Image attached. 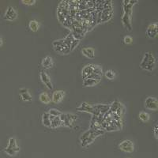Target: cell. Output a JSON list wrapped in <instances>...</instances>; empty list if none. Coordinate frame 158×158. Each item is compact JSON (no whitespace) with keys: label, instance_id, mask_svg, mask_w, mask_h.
I'll list each match as a JSON object with an SVG mask.
<instances>
[{"label":"cell","instance_id":"obj_24","mask_svg":"<svg viewBox=\"0 0 158 158\" xmlns=\"http://www.w3.org/2000/svg\"><path fill=\"white\" fill-rule=\"evenodd\" d=\"M51 115L54 117H59L61 115L62 112L61 111H59V110L57 109H55V108H52V109H50L48 111Z\"/></svg>","mask_w":158,"mask_h":158},{"label":"cell","instance_id":"obj_1","mask_svg":"<svg viewBox=\"0 0 158 158\" xmlns=\"http://www.w3.org/2000/svg\"><path fill=\"white\" fill-rule=\"evenodd\" d=\"M74 38L73 35L69 34L65 39L55 40L52 43L54 50L60 55H67L71 51V44Z\"/></svg>","mask_w":158,"mask_h":158},{"label":"cell","instance_id":"obj_4","mask_svg":"<svg viewBox=\"0 0 158 158\" xmlns=\"http://www.w3.org/2000/svg\"><path fill=\"white\" fill-rule=\"evenodd\" d=\"M156 67V59L153 52H148L145 53L140 63V67L142 70L147 71H153Z\"/></svg>","mask_w":158,"mask_h":158},{"label":"cell","instance_id":"obj_5","mask_svg":"<svg viewBox=\"0 0 158 158\" xmlns=\"http://www.w3.org/2000/svg\"><path fill=\"white\" fill-rule=\"evenodd\" d=\"M20 146H18V140L15 138H10L6 147L3 149V152L10 156H16L19 153Z\"/></svg>","mask_w":158,"mask_h":158},{"label":"cell","instance_id":"obj_19","mask_svg":"<svg viewBox=\"0 0 158 158\" xmlns=\"http://www.w3.org/2000/svg\"><path fill=\"white\" fill-rule=\"evenodd\" d=\"M101 81V80H98V79L86 78L83 80V85H84V86L85 87H92L98 84Z\"/></svg>","mask_w":158,"mask_h":158},{"label":"cell","instance_id":"obj_26","mask_svg":"<svg viewBox=\"0 0 158 158\" xmlns=\"http://www.w3.org/2000/svg\"><path fill=\"white\" fill-rule=\"evenodd\" d=\"M123 43L126 44H132L133 43V39H132V37L130 36H124Z\"/></svg>","mask_w":158,"mask_h":158},{"label":"cell","instance_id":"obj_25","mask_svg":"<svg viewBox=\"0 0 158 158\" xmlns=\"http://www.w3.org/2000/svg\"><path fill=\"white\" fill-rule=\"evenodd\" d=\"M21 2H22L23 5H25V6H32V5H34L35 3L36 2V0H22L21 1Z\"/></svg>","mask_w":158,"mask_h":158},{"label":"cell","instance_id":"obj_18","mask_svg":"<svg viewBox=\"0 0 158 158\" xmlns=\"http://www.w3.org/2000/svg\"><path fill=\"white\" fill-rule=\"evenodd\" d=\"M39 99H40V102H41L42 104H50L51 102H52V97L49 96L48 94L45 93V92H44V93H41V94H40Z\"/></svg>","mask_w":158,"mask_h":158},{"label":"cell","instance_id":"obj_11","mask_svg":"<svg viewBox=\"0 0 158 158\" xmlns=\"http://www.w3.org/2000/svg\"><path fill=\"white\" fill-rule=\"evenodd\" d=\"M66 93L63 90H56L55 91L52 96V101L55 104H59L63 101L65 98Z\"/></svg>","mask_w":158,"mask_h":158},{"label":"cell","instance_id":"obj_22","mask_svg":"<svg viewBox=\"0 0 158 158\" xmlns=\"http://www.w3.org/2000/svg\"><path fill=\"white\" fill-rule=\"evenodd\" d=\"M104 76L106 77L107 79L111 81V80H114L116 77V74H115V72L112 70H108L105 71L104 73Z\"/></svg>","mask_w":158,"mask_h":158},{"label":"cell","instance_id":"obj_9","mask_svg":"<svg viewBox=\"0 0 158 158\" xmlns=\"http://www.w3.org/2000/svg\"><path fill=\"white\" fill-rule=\"evenodd\" d=\"M3 18L6 21H10V22H12V21H15V20L17 19V18H18V13H17L16 10L13 7V6H9L6 8V10Z\"/></svg>","mask_w":158,"mask_h":158},{"label":"cell","instance_id":"obj_20","mask_svg":"<svg viewBox=\"0 0 158 158\" xmlns=\"http://www.w3.org/2000/svg\"><path fill=\"white\" fill-rule=\"evenodd\" d=\"M42 123L44 126L51 128V118L48 112H45L42 115Z\"/></svg>","mask_w":158,"mask_h":158},{"label":"cell","instance_id":"obj_21","mask_svg":"<svg viewBox=\"0 0 158 158\" xmlns=\"http://www.w3.org/2000/svg\"><path fill=\"white\" fill-rule=\"evenodd\" d=\"M40 25L36 20H32L29 22V28L32 32H37L40 29Z\"/></svg>","mask_w":158,"mask_h":158},{"label":"cell","instance_id":"obj_17","mask_svg":"<svg viewBox=\"0 0 158 158\" xmlns=\"http://www.w3.org/2000/svg\"><path fill=\"white\" fill-rule=\"evenodd\" d=\"M50 115V114H49ZM51 118V128H57L62 127V122L60 120V117H54L50 115Z\"/></svg>","mask_w":158,"mask_h":158},{"label":"cell","instance_id":"obj_13","mask_svg":"<svg viewBox=\"0 0 158 158\" xmlns=\"http://www.w3.org/2000/svg\"><path fill=\"white\" fill-rule=\"evenodd\" d=\"M157 32H158V26L157 23H153L148 26L147 29H146V34L151 39L156 37L157 36Z\"/></svg>","mask_w":158,"mask_h":158},{"label":"cell","instance_id":"obj_7","mask_svg":"<svg viewBox=\"0 0 158 158\" xmlns=\"http://www.w3.org/2000/svg\"><path fill=\"white\" fill-rule=\"evenodd\" d=\"M118 149L125 153H131L135 151V144L129 139H125L118 144Z\"/></svg>","mask_w":158,"mask_h":158},{"label":"cell","instance_id":"obj_15","mask_svg":"<svg viewBox=\"0 0 158 158\" xmlns=\"http://www.w3.org/2000/svg\"><path fill=\"white\" fill-rule=\"evenodd\" d=\"M53 66H54V62H53V59L51 56H47L43 58L41 61V67L43 68L48 70V69L52 68Z\"/></svg>","mask_w":158,"mask_h":158},{"label":"cell","instance_id":"obj_28","mask_svg":"<svg viewBox=\"0 0 158 158\" xmlns=\"http://www.w3.org/2000/svg\"><path fill=\"white\" fill-rule=\"evenodd\" d=\"M2 44H3V39H2V36H0V47L2 46Z\"/></svg>","mask_w":158,"mask_h":158},{"label":"cell","instance_id":"obj_23","mask_svg":"<svg viewBox=\"0 0 158 158\" xmlns=\"http://www.w3.org/2000/svg\"><path fill=\"white\" fill-rule=\"evenodd\" d=\"M138 117L140 118V120L143 123L148 122L149 120V118H150L149 113L146 112V111H141L139 115H138Z\"/></svg>","mask_w":158,"mask_h":158},{"label":"cell","instance_id":"obj_27","mask_svg":"<svg viewBox=\"0 0 158 158\" xmlns=\"http://www.w3.org/2000/svg\"><path fill=\"white\" fill-rule=\"evenodd\" d=\"M157 129H158V127H157V124H155V126L153 127V135H154L155 138L156 139H158V135H157Z\"/></svg>","mask_w":158,"mask_h":158},{"label":"cell","instance_id":"obj_10","mask_svg":"<svg viewBox=\"0 0 158 158\" xmlns=\"http://www.w3.org/2000/svg\"><path fill=\"white\" fill-rule=\"evenodd\" d=\"M40 78L48 89H53V85H52V81H51V77H49V75L46 72L44 71V70H41L40 72Z\"/></svg>","mask_w":158,"mask_h":158},{"label":"cell","instance_id":"obj_16","mask_svg":"<svg viewBox=\"0 0 158 158\" xmlns=\"http://www.w3.org/2000/svg\"><path fill=\"white\" fill-rule=\"evenodd\" d=\"M83 56L89 59H94L95 58V50L93 48H84L81 50Z\"/></svg>","mask_w":158,"mask_h":158},{"label":"cell","instance_id":"obj_14","mask_svg":"<svg viewBox=\"0 0 158 158\" xmlns=\"http://www.w3.org/2000/svg\"><path fill=\"white\" fill-rule=\"evenodd\" d=\"M19 95L21 97V100L25 102H31L32 101V95L29 93V90L28 89H21L19 92Z\"/></svg>","mask_w":158,"mask_h":158},{"label":"cell","instance_id":"obj_8","mask_svg":"<svg viewBox=\"0 0 158 158\" xmlns=\"http://www.w3.org/2000/svg\"><path fill=\"white\" fill-rule=\"evenodd\" d=\"M145 107L148 110L156 111L158 109V101L156 97H148L145 101Z\"/></svg>","mask_w":158,"mask_h":158},{"label":"cell","instance_id":"obj_3","mask_svg":"<svg viewBox=\"0 0 158 158\" xmlns=\"http://www.w3.org/2000/svg\"><path fill=\"white\" fill-rule=\"evenodd\" d=\"M138 1H123V23L125 27L129 30H131V15H132V6L135 2Z\"/></svg>","mask_w":158,"mask_h":158},{"label":"cell","instance_id":"obj_12","mask_svg":"<svg viewBox=\"0 0 158 158\" xmlns=\"http://www.w3.org/2000/svg\"><path fill=\"white\" fill-rule=\"evenodd\" d=\"M94 67L95 65L94 64H88L86 66H85L84 68L81 70V76H82L83 79L88 78V77H91L94 74Z\"/></svg>","mask_w":158,"mask_h":158},{"label":"cell","instance_id":"obj_6","mask_svg":"<svg viewBox=\"0 0 158 158\" xmlns=\"http://www.w3.org/2000/svg\"><path fill=\"white\" fill-rule=\"evenodd\" d=\"M60 120L62 122V127H72L74 121L77 119V115L74 114H63L60 115Z\"/></svg>","mask_w":158,"mask_h":158},{"label":"cell","instance_id":"obj_2","mask_svg":"<svg viewBox=\"0 0 158 158\" xmlns=\"http://www.w3.org/2000/svg\"><path fill=\"white\" fill-rule=\"evenodd\" d=\"M104 133L103 130L98 129H91L88 130L87 131L84 132L80 137V142L82 147H86L89 145L94 142L96 138H98L100 135H102Z\"/></svg>","mask_w":158,"mask_h":158}]
</instances>
